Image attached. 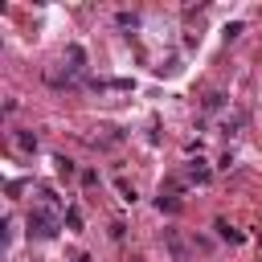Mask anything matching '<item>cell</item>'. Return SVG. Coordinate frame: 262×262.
<instances>
[{
    "mask_svg": "<svg viewBox=\"0 0 262 262\" xmlns=\"http://www.w3.org/2000/svg\"><path fill=\"white\" fill-rule=\"evenodd\" d=\"M29 237H37V242L57 237V217H53L49 209H33V213H29Z\"/></svg>",
    "mask_w": 262,
    "mask_h": 262,
    "instance_id": "1",
    "label": "cell"
},
{
    "mask_svg": "<svg viewBox=\"0 0 262 262\" xmlns=\"http://www.w3.org/2000/svg\"><path fill=\"white\" fill-rule=\"evenodd\" d=\"M164 246H168L172 262H188V258H192V254H188V246H184V237H180L176 229H164Z\"/></svg>",
    "mask_w": 262,
    "mask_h": 262,
    "instance_id": "2",
    "label": "cell"
},
{
    "mask_svg": "<svg viewBox=\"0 0 262 262\" xmlns=\"http://www.w3.org/2000/svg\"><path fill=\"white\" fill-rule=\"evenodd\" d=\"M209 176H213V172L205 168V160H201V156L184 164V180H188V184H209Z\"/></svg>",
    "mask_w": 262,
    "mask_h": 262,
    "instance_id": "3",
    "label": "cell"
},
{
    "mask_svg": "<svg viewBox=\"0 0 262 262\" xmlns=\"http://www.w3.org/2000/svg\"><path fill=\"white\" fill-rule=\"evenodd\" d=\"M213 229H217V237H225V242H233V246H242V242H246V233H242V229H233L225 217H217V221H213Z\"/></svg>",
    "mask_w": 262,
    "mask_h": 262,
    "instance_id": "4",
    "label": "cell"
},
{
    "mask_svg": "<svg viewBox=\"0 0 262 262\" xmlns=\"http://www.w3.org/2000/svg\"><path fill=\"white\" fill-rule=\"evenodd\" d=\"M12 143H16V151H25V156L37 151V135H33V131H12Z\"/></svg>",
    "mask_w": 262,
    "mask_h": 262,
    "instance_id": "5",
    "label": "cell"
},
{
    "mask_svg": "<svg viewBox=\"0 0 262 262\" xmlns=\"http://www.w3.org/2000/svg\"><path fill=\"white\" fill-rule=\"evenodd\" d=\"M66 225H70L74 233L82 229V209H78V205H66Z\"/></svg>",
    "mask_w": 262,
    "mask_h": 262,
    "instance_id": "6",
    "label": "cell"
},
{
    "mask_svg": "<svg viewBox=\"0 0 262 262\" xmlns=\"http://www.w3.org/2000/svg\"><path fill=\"white\" fill-rule=\"evenodd\" d=\"M156 209H160V213H176V209H180V201H176V196H164V192H160V196H156Z\"/></svg>",
    "mask_w": 262,
    "mask_h": 262,
    "instance_id": "7",
    "label": "cell"
},
{
    "mask_svg": "<svg viewBox=\"0 0 262 262\" xmlns=\"http://www.w3.org/2000/svg\"><path fill=\"white\" fill-rule=\"evenodd\" d=\"M221 106H225V94H221V90H213V94L205 98V111H221Z\"/></svg>",
    "mask_w": 262,
    "mask_h": 262,
    "instance_id": "8",
    "label": "cell"
},
{
    "mask_svg": "<svg viewBox=\"0 0 262 262\" xmlns=\"http://www.w3.org/2000/svg\"><path fill=\"white\" fill-rule=\"evenodd\" d=\"M53 168H57L61 176H74V160H66V156H53Z\"/></svg>",
    "mask_w": 262,
    "mask_h": 262,
    "instance_id": "9",
    "label": "cell"
},
{
    "mask_svg": "<svg viewBox=\"0 0 262 262\" xmlns=\"http://www.w3.org/2000/svg\"><path fill=\"white\" fill-rule=\"evenodd\" d=\"M115 188H119V196H123L127 205H135V188H131L127 180H115Z\"/></svg>",
    "mask_w": 262,
    "mask_h": 262,
    "instance_id": "10",
    "label": "cell"
},
{
    "mask_svg": "<svg viewBox=\"0 0 262 262\" xmlns=\"http://www.w3.org/2000/svg\"><path fill=\"white\" fill-rule=\"evenodd\" d=\"M66 57H70V61H74V70H82V61H86V53H82V49H78V45H70V49H66Z\"/></svg>",
    "mask_w": 262,
    "mask_h": 262,
    "instance_id": "11",
    "label": "cell"
},
{
    "mask_svg": "<svg viewBox=\"0 0 262 262\" xmlns=\"http://www.w3.org/2000/svg\"><path fill=\"white\" fill-rule=\"evenodd\" d=\"M242 29H246L242 20H233V25H225V41H237V37H242Z\"/></svg>",
    "mask_w": 262,
    "mask_h": 262,
    "instance_id": "12",
    "label": "cell"
},
{
    "mask_svg": "<svg viewBox=\"0 0 262 262\" xmlns=\"http://www.w3.org/2000/svg\"><path fill=\"white\" fill-rule=\"evenodd\" d=\"M119 25H123V29H135L139 16H135V12H119Z\"/></svg>",
    "mask_w": 262,
    "mask_h": 262,
    "instance_id": "13",
    "label": "cell"
},
{
    "mask_svg": "<svg viewBox=\"0 0 262 262\" xmlns=\"http://www.w3.org/2000/svg\"><path fill=\"white\" fill-rule=\"evenodd\" d=\"M41 201H45V205H53V209H57V205H61V201H57V192H53V188H41Z\"/></svg>",
    "mask_w": 262,
    "mask_h": 262,
    "instance_id": "14",
    "label": "cell"
},
{
    "mask_svg": "<svg viewBox=\"0 0 262 262\" xmlns=\"http://www.w3.org/2000/svg\"><path fill=\"white\" fill-rule=\"evenodd\" d=\"M78 262H90V258H86V254H82V258H78Z\"/></svg>",
    "mask_w": 262,
    "mask_h": 262,
    "instance_id": "15",
    "label": "cell"
}]
</instances>
